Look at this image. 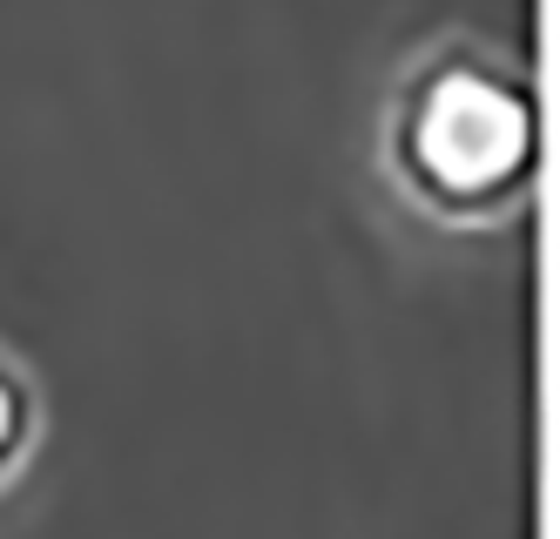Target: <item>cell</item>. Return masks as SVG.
Masks as SVG:
<instances>
[{
  "label": "cell",
  "mask_w": 560,
  "mask_h": 539,
  "mask_svg": "<svg viewBox=\"0 0 560 539\" xmlns=\"http://www.w3.org/2000/svg\"><path fill=\"white\" fill-rule=\"evenodd\" d=\"M534 149V121L506 81L479 74V68H439L406 121V162L432 202H493L500 189L520 183Z\"/></svg>",
  "instance_id": "cell-1"
},
{
  "label": "cell",
  "mask_w": 560,
  "mask_h": 539,
  "mask_svg": "<svg viewBox=\"0 0 560 539\" xmlns=\"http://www.w3.org/2000/svg\"><path fill=\"white\" fill-rule=\"evenodd\" d=\"M21 425H27V405H21L14 378H8V371H0V466L14 459V445H21Z\"/></svg>",
  "instance_id": "cell-2"
}]
</instances>
